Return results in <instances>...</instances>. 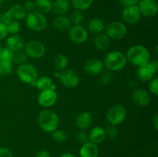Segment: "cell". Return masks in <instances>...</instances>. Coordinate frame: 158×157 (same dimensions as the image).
I'll list each match as a JSON object with an SVG mask.
<instances>
[{
    "label": "cell",
    "instance_id": "f35d334b",
    "mask_svg": "<svg viewBox=\"0 0 158 157\" xmlns=\"http://www.w3.org/2000/svg\"><path fill=\"white\" fill-rule=\"evenodd\" d=\"M77 140L81 144H83V143L88 142L89 141V138H88L87 133L85 131L80 130L77 135Z\"/></svg>",
    "mask_w": 158,
    "mask_h": 157
},
{
    "label": "cell",
    "instance_id": "ab89813d",
    "mask_svg": "<svg viewBox=\"0 0 158 157\" xmlns=\"http://www.w3.org/2000/svg\"><path fill=\"white\" fill-rule=\"evenodd\" d=\"M12 20H13L12 19V15H11V14L9 13V11H6V12H5L4 13H2V15L1 22L6 25V26L9 24V23H10Z\"/></svg>",
    "mask_w": 158,
    "mask_h": 157
},
{
    "label": "cell",
    "instance_id": "816d5d0a",
    "mask_svg": "<svg viewBox=\"0 0 158 157\" xmlns=\"http://www.w3.org/2000/svg\"><path fill=\"white\" fill-rule=\"evenodd\" d=\"M1 51H2V46L1 45H0V53H1Z\"/></svg>",
    "mask_w": 158,
    "mask_h": 157
},
{
    "label": "cell",
    "instance_id": "ee69618b",
    "mask_svg": "<svg viewBox=\"0 0 158 157\" xmlns=\"http://www.w3.org/2000/svg\"><path fill=\"white\" fill-rule=\"evenodd\" d=\"M124 7L130 6H137L140 0H119Z\"/></svg>",
    "mask_w": 158,
    "mask_h": 157
},
{
    "label": "cell",
    "instance_id": "30bf717a",
    "mask_svg": "<svg viewBox=\"0 0 158 157\" xmlns=\"http://www.w3.org/2000/svg\"><path fill=\"white\" fill-rule=\"evenodd\" d=\"M60 83L66 88H75L80 83V76L75 70L71 69H66L60 72Z\"/></svg>",
    "mask_w": 158,
    "mask_h": 157
},
{
    "label": "cell",
    "instance_id": "8fae6325",
    "mask_svg": "<svg viewBox=\"0 0 158 157\" xmlns=\"http://www.w3.org/2000/svg\"><path fill=\"white\" fill-rule=\"evenodd\" d=\"M141 13L137 6H130L123 8L122 11V18L123 22L127 25H135L141 18Z\"/></svg>",
    "mask_w": 158,
    "mask_h": 157
},
{
    "label": "cell",
    "instance_id": "5bb4252c",
    "mask_svg": "<svg viewBox=\"0 0 158 157\" xmlns=\"http://www.w3.org/2000/svg\"><path fill=\"white\" fill-rule=\"evenodd\" d=\"M137 6L141 15L146 17H153L157 13L158 5L155 0H140Z\"/></svg>",
    "mask_w": 158,
    "mask_h": 157
},
{
    "label": "cell",
    "instance_id": "ffe728a7",
    "mask_svg": "<svg viewBox=\"0 0 158 157\" xmlns=\"http://www.w3.org/2000/svg\"><path fill=\"white\" fill-rule=\"evenodd\" d=\"M99 148L97 145L88 141L82 144L80 149V157H98Z\"/></svg>",
    "mask_w": 158,
    "mask_h": 157
},
{
    "label": "cell",
    "instance_id": "4dcf8cb0",
    "mask_svg": "<svg viewBox=\"0 0 158 157\" xmlns=\"http://www.w3.org/2000/svg\"><path fill=\"white\" fill-rule=\"evenodd\" d=\"M69 18L70 20L72 26H77V25H81V23L84 20V15H83L82 11L75 9L70 14V16L69 17Z\"/></svg>",
    "mask_w": 158,
    "mask_h": 157
},
{
    "label": "cell",
    "instance_id": "c3c4849f",
    "mask_svg": "<svg viewBox=\"0 0 158 157\" xmlns=\"http://www.w3.org/2000/svg\"><path fill=\"white\" fill-rule=\"evenodd\" d=\"M4 75V73H3V70H2V64L0 62V77L3 76Z\"/></svg>",
    "mask_w": 158,
    "mask_h": 157
},
{
    "label": "cell",
    "instance_id": "e0dca14e",
    "mask_svg": "<svg viewBox=\"0 0 158 157\" xmlns=\"http://www.w3.org/2000/svg\"><path fill=\"white\" fill-rule=\"evenodd\" d=\"M92 123L93 117L89 112H80L75 119V126L80 130H86L92 125Z\"/></svg>",
    "mask_w": 158,
    "mask_h": 157
},
{
    "label": "cell",
    "instance_id": "2e32d148",
    "mask_svg": "<svg viewBox=\"0 0 158 157\" xmlns=\"http://www.w3.org/2000/svg\"><path fill=\"white\" fill-rule=\"evenodd\" d=\"M133 103L139 106H147L151 103V95L149 92L145 89H134L131 95Z\"/></svg>",
    "mask_w": 158,
    "mask_h": 157
},
{
    "label": "cell",
    "instance_id": "ac0fdd59",
    "mask_svg": "<svg viewBox=\"0 0 158 157\" xmlns=\"http://www.w3.org/2000/svg\"><path fill=\"white\" fill-rule=\"evenodd\" d=\"M89 141L94 144L97 145L102 143L106 138L105 129L101 126H96L94 127L88 134Z\"/></svg>",
    "mask_w": 158,
    "mask_h": 157
},
{
    "label": "cell",
    "instance_id": "bcb514c9",
    "mask_svg": "<svg viewBox=\"0 0 158 157\" xmlns=\"http://www.w3.org/2000/svg\"><path fill=\"white\" fill-rule=\"evenodd\" d=\"M152 124L155 130H158V115L156 114L152 119Z\"/></svg>",
    "mask_w": 158,
    "mask_h": 157
},
{
    "label": "cell",
    "instance_id": "cb8c5ba5",
    "mask_svg": "<svg viewBox=\"0 0 158 157\" xmlns=\"http://www.w3.org/2000/svg\"><path fill=\"white\" fill-rule=\"evenodd\" d=\"M8 11L12 15V19L15 20V21L23 20L26 18V14H27L24 6L19 4L13 5V6L9 8Z\"/></svg>",
    "mask_w": 158,
    "mask_h": 157
},
{
    "label": "cell",
    "instance_id": "3957f363",
    "mask_svg": "<svg viewBox=\"0 0 158 157\" xmlns=\"http://www.w3.org/2000/svg\"><path fill=\"white\" fill-rule=\"evenodd\" d=\"M103 64L111 72H117L124 69L127 63L126 55L120 51H112L105 56Z\"/></svg>",
    "mask_w": 158,
    "mask_h": 157
},
{
    "label": "cell",
    "instance_id": "b9f144b4",
    "mask_svg": "<svg viewBox=\"0 0 158 157\" xmlns=\"http://www.w3.org/2000/svg\"><path fill=\"white\" fill-rule=\"evenodd\" d=\"M0 157H14L12 152L9 149L0 147Z\"/></svg>",
    "mask_w": 158,
    "mask_h": 157
},
{
    "label": "cell",
    "instance_id": "8d00e7d4",
    "mask_svg": "<svg viewBox=\"0 0 158 157\" xmlns=\"http://www.w3.org/2000/svg\"><path fill=\"white\" fill-rule=\"evenodd\" d=\"M148 89L150 92L154 95H158V78L155 77L149 81L148 84Z\"/></svg>",
    "mask_w": 158,
    "mask_h": 157
},
{
    "label": "cell",
    "instance_id": "f5cc1de1",
    "mask_svg": "<svg viewBox=\"0 0 158 157\" xmlns=\"http://www.w3.org/2000/svg\"><path fill=\"white\" fill-rule=\"evenodd\" d=\"M2 1H4V0H0V2H2Z\"/></svg>",
    "mask_w": 158,
    "mask_h": 157
},
{
    "label": "cell",
    "instance_id": "5b68a950",
    "mask_svg": "<svg viewBox=\"0 0 158 157\" xmlns=\"http://www.w3.org/2000/svg\"><path fill=\"white\" fill-rule=\"evenodd\" d=\"M26 26L34 32H41L47 26V18L43 14L36 11L29 12L26 16Z\"/></svg>",
    "mask_w": 158,
    "mask_h": 157
},
{
    "label": "cell",
    "instance_id": "7c38bea8",
    "mask_svg": "<svg viewBox=\"0 0 158 157\" xmlns=\"http://www.w3.org/2000/svg\"><path fill=\"white\" fill-rule=\"evenodd\" d=\"M57 101V93L52 89L42 90L38 95V103L40 106L45 109H49L55 105Z\"/></svg>",
    "mask_w": 158,
    "mask_h": 157
},
{
    "label": "cell",
    "instance_id": "7bdbcfd3",
    "mask_svg": "<svg viewBox=\"0 0 158 157\" xmlns=\"http://www.w3.org/2000/svg\"><path fill=\"white\" fill-rule=\"evenodd\" d=\"M8 32L6 26L3 23L0 22V40H2L7 36Z\"/></svg>",
    "mask_w": 158,
    "mask_h": 157
},
{
    "label": "cell",
    "instance_id": "74e56055",
    "mask_svg": "<svg viewBox=\"0 0 158 157\" xmlns=\"http://www.w3.org/2000/svg\"><path fill=\"white\" fill-rule=\"evenodd\" d=\"M0 62H1L2 64V67L4 75H9L12 71V62L0 60Z\"/></svg>",
    "mask_w": 158,
    "mask_h": 157
},
{
    "label": "cell",
    "instance_id": "7a4b0ae2",
    "mask_svg": "<svg viewBox=\"0 0 158 157\" xmlns=\"http://www.w3.org/2000/svg\"><path fill=\"white\" fill-rule=\"evenodd\" d=\"M37 122L40 129L47 133H51L58 129L60 125L58 115L49 109H45L39 112Z\"/></svg>",
    "mask_w": 158,
    "mask_h": 157
},
{
    "label": "cell",
    "instance_id": "f6af8a7d",
    "mask_svg": "<svg viewBox=\"0 0 158 157\" xmlns=\"http://www.w3.org/2000/svg\"><path fill=\"white\" fill-rule=\"evenodd\" d=\"M35 157H50V154L46 150H40L36 152Z\"/></svg>",
    "mask_w": 158,
    "mask_h": 157
},
{
    "label": "cell",
    "instance_id": "9a60e30c",
    "mask_svg": "<svg viewBox=\"0 0 158 157\" xmlns=\"http://www.w3.org/2000/svg\"><path fill=\"white\" fill-rule=\"evenodd\" d=\"M84 71L90 75H100L104 69V64L98 58H90L84 63Z\"/></svg>",
    "mask_w": 158,
    "mask_h": 157
},
{
    "label": "cell",
    "instance_id": "484cf974",
    "mask_svg": "<svg viewBox=\"0 0 158 157\" xmlns=\"http://www.w3.org/2000/svg\"><path fill=\"white\" fill-rule=\"evenodd\" d=\"M34 2H35V10L40 13L45 15L52 11V2L51 0H35Z\"/></svg>",
    "mask_w": 158,
    "mask_h": 157
},
{
    "label": "cell",
    "instance_id": "f546056e",
    "mask_svg": "<svg viewBox=\"0 0 158 157\" xmlns=\"http://www.w3.org/2000/svg\"><path fill=\"white\" fill-rule=\"evenodd\" d=\"M51 136L54 141L59 143H65L68 140L67 132L62 129H56V130H54L53 132H51Z\"/></svg>",
    "mask_w": 158,
    "mask_h": 157
},
{
    "label": "cell",
    "instance_id": "7dc6e473",
    "mask_svg": "<svg viewBox=\"0 0 158 157\" xmlns=\"http://www.w3.org/2000/svg\"><path fill=\"white\" fill-rule=\"evenodd\" d=\"M60 157H76L73 154L70 153V152H65V153H63Z\"/></svg>",
    "mask_w": 158,
    "mask_h": 157
},
{
    "label": "cell",
    "instance_id": "836d02e7",
    "mask_svg": "<svg viewBox=\"0 0 158 157\" xmlns=\"http://www.w3.org/2000/svg\"><path fill=\"white\" fill-rule=\"evenodd\" d=\"M6 28H7L8 34L15 35V34H17L20 31L21 26H20L19 23L18 22V21L12 20L10 23L6 25Z\"/></svg>",
    "mask_w": 158,
    "mask_h": 157
},
{
    "label": "cell",
    "instance_id": "52a82bcc",
    "mask_svg": "<svg viewBox=\"0 0 158 157\" xmlns=\"http://www.w3.org/2000/svg\"><path fill=\"white\" fill-rule=\"evenodd\" d=\"M106 34L111 40L123 39L127 34V25L120 21L112 22L106 26Z\"/></svg>",
    "mask_w": 158,
    "mask_h": 157
},
{
    "label": "cell",
    "instance_id": "9c48e42d",
    "mask_svg": "<svg viewBox=\"0 0 158 157\" xmlns=\"http://www.w3.org/2000/svg\"><path fill=\"white\" fill-rule=\"evenodd\" d=\"M69 38L76 44H82L87 41L89 33L84 26L82 25L72 26L69 29Z\"/></svg>",
    "mask_w": 158,
    "mask_h": 157
},
{
    "label": "cell",
    "instance_id": "e575fe53",
    "mask_svg": "<svg viewBox=\"0 0 158 157\" xmlns=\"http://www.w3.org/2000/svg\"><path fill=\"white\" fill-rule=\"evenodd\" d=\"M113 75L111 71H106V72H103L100 74V84L103 86H107L110 83L111 80H112Z\"/></svg>",
    "mask_w": 158,
    "mask_h": 157
},
{
    "label": "cell",
    "instance_id": "d6a6232c",
    "mask_svg": "<svg viewBox=\"0 0 158 157\" xmlns=\"http://www.w3.org/2000/svg\"><path fill=\"white\" fill-rule=\"evenodd\" d=\"M28 56L26 54V52H24V50L19 51V52H15V55H14L13 58V62L15 64L19 65H23L24 63L27 62Z\"/></svg>",
    "mask_w": 158,
    "mask_h": 157
},
{
    "label": "cell",
    "instance_id": "603a6c76",
    "mask_svg": "<svg viewBox=\"0 0 158 157\" xmlns=\"http://www.w3.org/2000/svg\"><path fill=\"white\" fill-rule=\"evenodd\" d=\"M70 9L69 0H55L52 5V11L58 15H64Z\"/></svg>",
    "mask_w": 158,
    "mask_h": 157
},
{
    "label": "cell",
    "instance_id": "1f68e13d",
    "mask_svg": "<svg viewBox=\"0 0 158 157\" xmlns=\"http://www.w3.org/2000/svg\"><path fill=\"white\" fill-rule=\"evenodd\" d=\"M14 55H15V52L11 50L9 48H2L1 53H0V60L13 62Z\"/></svg>",
    "mask_w": 158,
    "mask_h": 157
},
{
    "label": "cell",
    "instance_id": "4fadbf2b",
    "mask_svg": "<svg viewBox=\"0 0 158 157\" xmlns=\"http://www.w3.org/2000/svg\"><path fill=\"white\" fill-rule=\"evenodd\" d=\"M157 72V69H156L151 64V62H149L137 67L136 75L140 81L149 82L150 80L154 78V75Z\"/></svg>",
    "mask_w": 158,
    "mask_h": 157
},
{
    "label": "cell",
    "instance_id": "ba28073f",
    "mask_svg": "<svg viewBox=\"0 0 158 157\" xmlns=\"http://www.w3.org/2000/svg\"><path fill=\"white\" fill-rule=\"evenodd\" d=\"M24 52L29 58H40L44 55L46 47L40 40L32 39L25 45Z\"/></svg>",
    "mask_w": 158,
    "mask_h": 157
},
{
    "label": "cell",
    "instance_id": "d590c367",
    "mask_svg": "<svg viewBox=\"0 0 158 157\" xmlns=\"http://www.w3.org/2000/svg\"><path fill=\"white\" fill-rule=\"evenodd\" d=\"M105 132H106V136L110 139H115L118 135V129H117V126H113V125L108 126L105 129Z\"/></svg>",
    "mask_w": 158,
    "mask_h": 157
},
{
    "label": "cell",
    "instance_id": "681fc988",
    "mask_svg": "<svg viewBox=\"0 0 158 157\" xmlns=\"http://www.w3.org/2000/svg\"><path fill=\"white\" fill-rule=\"evenodd\" d=\"M60 72H58V71H56V72H55V74H54V76L57 78H60Z\"/></svg>",
    "mask_w": 158,
    "mask_h": 157
},
{
    "label": "cell",
    "instance_id": "db71d44e",
    "mask_svg": "<svg viewBox=\"0 0 158 157\" xmlns=\"http://www.w3.org/2000/svg\"><path fill=\"white\" fill-rule=\"evenodd\" d=\"M0 5H1V2H0Z\"/></svg>",
    "mask_w": 158,
    "mask_h": 157
},
{
    "label": "cell",
    "instance_id": "f907efd6",
    "mask_svg": "<svg viewBox=\"0 0 158 157\" xmlns=\"http://www.w3.org/2000/svg\"><path fill=\"white\" fill-rule=\"evenodd\" d=\"M2 14L0 13V22H1V20H2Z\"/></svg>",
    "mask_w": 158,
    "mask_h": 157
},
{
    "label": "cell",
    "instance_id": "277c9868",
    "mask_svg": "<svg viewBox=\"0 0 158 157\" xmlns=\"http://www.w3.org/2000/svg\"><path fill=\"white\" fill-rule=\"evenodd\" d=\"M16 75L21 82L35 87V82L38 78V71L31 63H24L19 66Z\"/></svg>",
    "mask_w": 158,
    "mask_h": 157
},
{
    "label": "cell",
    "instance_id": "d6986e66",
    "mask_svg": "<svg viewBox=\"0 0 158 157\" xmlns=\"http://www.w3.org/2000/svg\"><path fill=\"white\" fill-rule=\"evenodd\" d=\"M6 47L9 48L13 52H19L24 49L25 42L24 39L20 35L15 34L8 37L6 41Z\"/></svg>",
    "mask_w": 158,
    "mask_h": 157
},
{
    "label": "cell",
    "instance_id": "6da1fadb",
    "mask_svg": "<svg viewBox=\"0 0 158 157\" xmlns=\"http://www.w3.org/2000/svg\"><path fill=\"white\" fill-rule=\"evenodd\" d=\"M125 55L127 62L137 67L149 62L151 60L150 51L148 48L142 45L131 46L127 49Z\"/></svg>",
    "mask_w": 158,
    "mask_h": 157
},
{
    "label": "cell",
    "instance_id": "4316f807",
    "mask_svg": "<svg viewBox=\"0 0 158 157\" xmlns=\"http://www.w3.org/2000/svg\"><path fill=\"white\" fill-rule=\"evenodd\" d=\"M52 84H53V82L50 77L47 75H43L36 78L35 82V87L42 91L50 89Z\"/></svg>",
    "mask_w": 158,
    "mask_h": 157
},
{
    "label": "cell",
    "instance_id": "d4e9b609",
    "mask_svg": "<svg viewBox=\"0 0 158 157\" xmlns=\"http://www.w3.org/2000/svg\"><path fill=\"white\" fill-rule=\"evenodd\" d=\"M87 27L89 31H90L93 33L96 34V35L102 33L105 29L104 23L99 18H94L89 20V22H88Z\"/></svg>",
    "mask_w": 158,
    "mask_h": 157
},
{
    "label": "cell",
    "instance_id": "7402d4cb",
    "mask_svg": "<svg viewBox=\"0 0 158 157\" xmlns=\"http://www.w3.org/2000/svg\"><path fill=\"white\" fill-rule=\"evenodd\" d=\"M53 26L56 30L60 32H66L70 29L72 24L69 17L66 16L65 15H58L53 20Z\"/></svg>",
    "mask_w": 158,
    "mask_h": 157
},
{
    "label": "cell",
    "instance_id": "60d3db41",
    "mask_svg": "<svg viewBox=\"0 0 158 157\" xmlns=\"http://www.w3.org/2000/svg\"><path fill=\"white\" fill-rule=\"evenodd\" d=\"M23 6H24L25 9H26V12H28V13H29V12H33V11H35V2H34V1L27 0Z\"/></svg>",
    "mask_w": 158,
    "mask_h": 157
},
{
    "label": "cell",
    "instance_id": "83f0119b",
    "mask_svg": "<svg viewBox=\"0 0 158 157\" xmlns=\"http://www.w3.org/2000/svg\"><path fill=\"white\" fill-rule=\"evenodd\" d=\"M68 63H69V61H68L67 57L63 54H58L53 60V66L56 70L58 72H62L67 69Z\"/></svg>",
    "mask_w": 158,
    "mask_h": 157
},
{
    "label": "cell",
    "instance_id": "44dd1931",
    "mask_svg": "<svg viewBox=\"0 0 158 157\" xmlns=\"http://www.w3.org/2000/svg\"><path fill=\"white\" fill-rule=\"evenodd\" d=\"M111 44V39L106 35V33H100L96 35L94 39V45L98 50H106Z\"/></svg>",
    "mask_w": 158,
    "mask_h": 157
},
{
    "label": "cell",
    "instance_id": "8992f818",
    "mask_svg": "<svg viewBox=\"0 0 158 157\" xmlns=\"http://www.w3.org/2000/svg\"><path fill=\"white\" fill-rule=\"evenodd\" d=\"M127 110L123 105H114L110 108L106 114V119L110 125L118 126L121 124L127 118Z\"/></svg>",
    "mask_w": 158,
    "mask_h": 157
},
{
    "label": "cell",
    "instance_id": "f1b7e54d",
    "mask_svg": "<svg viewBox=\"0 0 158 157\" xmlns=\"http://www.w3.org/2000/svg\"><path fill=\"white\" fill-rule=\"evenodd\" d=\"M94 3V0H71V4L75 9L83 11L88 9Z\"/></svg>",
    "mask_w": 158,
    "mask_h": 157
}]
</instances>
